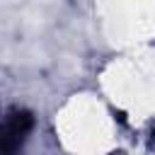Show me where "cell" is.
Segmentation results:
<instances>
[{
	"label": "cell",
	"instance_id": "1",
	"mask_svg": "<svg viewBox=\"0 0 155 155\" xmlns=\"http://www.w3.org/2000/svg\"><path fill=\"white\" fill-rule=\"evenodd\" d=\"M34 119L27 109H10L0 119V155H19Z\"/></svg>",
	"mask_w": 155,
	"mask_h": 155
}]
</instances>
